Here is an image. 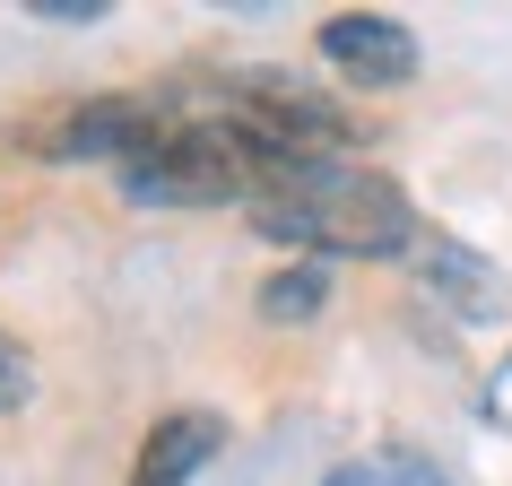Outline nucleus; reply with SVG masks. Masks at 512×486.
<instances>
[{"label": "nucleus", "instance_id": "nucleus-5", "mask_svg": "<svg viewBox=\"0 0 512 486\" xmlns=\"http://www.w3.org/2000/svg\"><path fill=\"white\" fill-rule=\"evenodd\" d=\"M322 296H330V278L313 270V261H304V270H278L270 287H261V322H313Z\"/></svg>", "mask_w": 512, "mask_h": 486}, {"label": "nucleus", "instance_id": "nucleus-9", "mask_svg": "<svg viewBox=\"0 0 512 486\" xmlns=\"http://www.w3.org/2000/svg\"><path fill=\"white\" fill-rule=\"evenodd\" d=\"M35 18H61V27H87V18H96V0H35Z\"/></svg>", "mask_w": 512, "mask_h": 486}, {"label": "nucleus", "instance_id": "nucleus-3", "mask_svg": "<svg viewBox=\"0 0 512 486\" xmlns=\"http://www.w3.org/2000/svg\"><path fill=\"white\" fill-rule=\"evenodd\" d=\"M322 53L356 87H408L417 79V35L391 9H339V18H322Z\"/></svg>", "mask_w": 512, "mask_h": 486}, {"label": "nucleus", "instance_id": "nucleus-7", "mask_svg": "<svg viewBox=\"0 0 512 486\" xmlns=\"http://www.w3.org/2000/svg\"><path fill=\"white\" fill-rule=\"evenodd\" d=\"M27 400H35V356L0 330V417H9V408H27Z\"/></svg>", "mask_w": 512, "mask_h": 486}, {"label": "nucleus", "instance_id": "nucleus-2", "mask_svg": "<svg viewBox=\"0 0 512 486\" xmlns=\"http://www.w3.org/2000/svg\"><path fill=\"white\" fill-rule=\"evenodd\" d=\"M408 270H417V287H426V296L443 304L452 322H495V313L512 304V278L495 270L486 252H469L460 235H434V226L417 235V252H408Z\"/></svg>", "mask_w": 512, "mask_h": 486}, {"label": "nucleus", "instance_id": "nucleus-4", "mask_svg": "<svg viewBox=\"0 0 512 486\" xmlns=\"http://www.w3.org/2000/svg\"><path fill=\"white\" fill-rule=\"evenodd\" d=\"M217 443H226V417H217V408H174V417L148 426V443H139V460H131V486H183V478H200V469L217 460Z\"/></svg>", "mask_w": 512, "mask_h": 486}, {"label": "nucleus", "instance_id": "nucleus-6", "mask_svg": "<svg viewBox=\"0 0 512 486\" xmlns=\"http://www.w3.org/2000/svg\"><path fill=\"white\" fill-rule=\"evenodd\" d=\"M322 486H443L426 469V460H408V452H374V460H339Z\"/></svg>", "mask_w": 512, "mask_h": 486}, {"label": "nucleus", "instance_id": "nucleus-1", "mask_svg": "<svg viewBox=\"0 0 512 486\" xmlns=\"http://www.w3.org/2000/svg\"><path fill=\"white\" fill-rule=\"evenodd\" d=\"M243 217L287 252H348V261H408L426 235L408 191L356 157H287Z\"/></svg>", "mask_w": 512, "mask_h": 486}, {"label": "nucleus", "instance_id": "nucleus-8", "mask_svg": "<svg viewBox=\"0 0 512 486\" xmlns=\"http://www.w3.org/2000/svg\"><path fill=\"white\" fill-rule=\"evenodd\" d=\"M486 417H495V426H512V356L495 365V382H486Z\"/></svg>", "mask_w": 512, "mask_h": 486}]
</instances>
